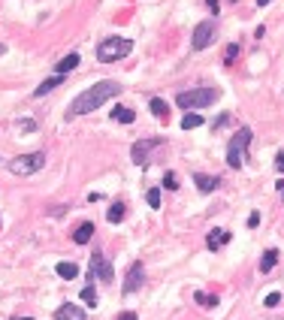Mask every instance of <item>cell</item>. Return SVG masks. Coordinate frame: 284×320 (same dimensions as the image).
Segmentation results:
<instances>
[{"instance_id":"31","label":"cell","mask_w":284,"mask_h":320,"mask_svg":"<svg viewBox=\"0 0 284 320\" xmlns=\"http://www.w3.org/2000/svg\"><path fill=\"white\" fill-rule=\"evenodd\" d=\"M275 169H278V172H284V151L278 154V160H275Z\"/></svg>"},{"instance_id":"4","label":"cell","mask_w":284,"mask_h":320,"mask_svg":"<svg viewBox=\"0 0 284 320\" xmlns=\"http://www.w3.org/2000/svg\"><path fill=\"white\" fill-rule=\"evenodd\" d=\"M248 142H251V130L242 127L233 139H230V151H227V163L233 166V169H239L242 166V154H245V148H248Z\"/></svg>"},{"instance_id":"26","label":"cell","mask_w":284,"mask_h":320,"mask_svg":"<svg viewBox=\"0 0 284 320\" xmlns=\"http://www.w3.org/2000/svg\"><path fill=\"white\" fill-rule=\"evenodd\" d=\"M278 302H281V296H278V293H269V296H266V305H269V308H272V305H278Z\"/></svg>"},{"instance_id":"8","label":"cell","mask_w":284,"mask_h":320,"mask_svg":"<svg viewBox=\"0 0 284 320\" xmlns=\"http://www.w3.org/2000/svg\"><path fill=\"white\" fill-rule=\"evenodd\" d=\"M155 145H158V142H151V139H142V142H136V145L130 148V157H133V163L145 166V163H148V157H151V151H155Z\"/></svg>"},{"instance_id":"9","label":"cell","mask_w":284,"mask_h":320,"mask_svg":"<svg viewBox=\"0 0 284 320\" xmlns=\"http://www.w3.org/2000/svg\"><path fill=\"white\" fill-rule=\"evenodd\" d=\"M91 272H94V275H100V281H103V284H109V281H112V269H109L106 257L100 254V251H94V254H91Z\"/></svg>"},{"instance_id":"11","label":"cell","mask_w":284,"mask_h":320,"mask_svg":"<svg viewBox=\"0 0 284 320\" xmlns=\"http://www.w3.org/2000/svg\"><path fill=\"white\" fill-rule=\"evenodd\" d=\"M91 236H94V224L85 221V224H79V230L73 233V242L76 245H85V242H91Z\"/></svg>"},{"instance_id":"19","label":"cell","mask_w":284,"mask_h":320,"mask_svg":"<svg viewBox=\"0 0 284 320\" xmlns=\"http://www.w3.org/2000/svg\"><path fill=\"white\" fill-rule=\"evenodd\" d=\"M106 218H109V224H121V218H124V202H112L109 212H106Z\"/></svg>"},{"instance_id":"12","label":"cell","mask_w":284,"mask_h":320,"mask_svg":"<svg viewBox=\"0 0 284 320\" xmlns=\"http://www.w3.org/2000/svg\"><path fill=\"white\" fill-rule=\"evenodd\" d=\"M133 118H136V112L127 109V106H115L112 109V121H118V124H133Z\"/></svg>"},{"instance_id":"25","label":"cell","mask_w":284,"mask_h":320,"mask_svg":"<svg viewBox=\"0 0 284 320\" xmlns=\"http://www.w3.org/2000/svg\"><path fill=\"white\" fill-rule=\"evenodd\" d=\"M196 302H200V305H218V296H206V293H196Z\"/></svg>"},{"instance_id":"7","label":"cell","mask_w":284,"mask_h":320,"mask_svg":"<svg viewBox=\"0 0 284 320\" xmlns=\"http://www.w3.org/2000/svg\"><path fill=\"white\" fill-rule=\"evenodd\" d=\"M145 284V266L142 263H133L127 269V278H124V293H136V290Z\"/></svg>"},{"instance_id":"33","label":"cell","mask_w":284,"mask_h":320,"mask_svg":"<svg viewBox=\"0 0 284 320\" xmlns=\"http://www.w3.org/2000/svg\"><path fill=\"white\" fill-rule=\"evenodd\" d=\"M266 3H272V0H257V6H266Z\"/></svg>"},{"instance_id":"23","label":"cell","mask_w":284,"mask_h":320,"mask_svg":"<svg viewBox=\"0 0 284 320\" xmlns=\"http://www.w3.org/2000/svg\"><path fill=\"white\" fill-rule=\"evenodd\" d=\"M82 299H85V305H97V293H94V287H85V290H82Z\"/></svg>"},{"instance_id":"28","label":"cell","mask_w":284,"mask_h":320,"mask_svg":"<svg viewBox=\"0 0 284 320\" xmlns=\"http://www.w3.org/2000/svg\"><path fill=\"white\" fill-rule=\"evenodd\" d=\"M260 224V212H251V215H248V226H257Z\"/></svg>"},{"instance_id":"21","label":"cell","mask_w":284,"mask_h":320,"mask_svg":"<svg viewBox=\"0 0 284 320\" xmlns=\"http://www.w3.org/2000/svg\"><path fill=\"white\" fill-rule=\"evenodd\" d=\"M193 127H203V118H200L196 112H188V115L182 118V130H193Z\"/></svg>"},{"instance_id":"16","label":"cell","mask_w":284,"mask_h":320,"mask_svg":"<svg viewBox=\"0 0 284 320\" xmlns=\"http://www.w3.org/2000/svg\"><path fill=\"white\" fill-rule=\"evenodd\" d=\"M61 82H63V76H52V79H46V82H42V85L36 88V94H33V97H46L49 91H55V88H58Z\"/></svg>"},{"instance_id":"32","label":"cell","mask_w":284,"mask_h":320,"mask_svg":"<svg viewBox=\"0 0 284 320\" xmlns=\"http://www.w3.org/2000/svg\"><path fill=\"white\" fill-rule=\"evenodd\" d=\"M206 6H209L212 12H218V0H206Z\"/></svg>"},{"instance_id":"3","label":"cell","mask_w":284,"mask_h":320,"mask_svg":"<svg viewBox=\"0 0 284 320\" xmlns=\"http://www.w3.org/2000/svg\"><path fill=\"white\" fill-rule=\"evenodd\" d=\"M215 97H218L215 88H193V91L179 94L176 103H179L182 109H203V106H212V103H215Z\"/></svg>"},{"instance_id":"2","label":"cell","mask_w":284,"mask_h":320,"mask_svg":"<svg viewBox=\"0 0 284 320\" xmlns=\"http://www.w3.org/2000/svg\"><path fill=\"white\" fill-rule=\"evenodd\" d=\"M130 49H133L130 39L109 36V39H103V42L97 45V61H100V64H115V61H121L124 55H130Z\"/></svg>"},{"instance_id":"13","label":"cell","mask_w":284,"mask_h":320,"mask_svg":"<svg viewBox=\"0 0 284 320\" xmlns=\"http://www.w3.org/2000/svg\"><path fill=\"white\" fill-rule=\"evenodd\" d=\"M76 66H79V55L73 52V55H67V58H61V61H58L55 73H58V76H67V73H70V70H76Z\"/></svg>"},{"instance_id":"10","label":"cell","mask_w":284,"mask_h":320,"mask_svg":"<svg viewBox=\"0 0 284 320\" xmlns=\"http://www.w3.org/2000/svg\"><path fill=\"white\" fill-rule=\"evenodd\" d=\"M55 317H58V320H88V314H85V308H82V305L67 302V305L58 308V314H55Z\"/></svg>"},{"instance_id":"15","label":"cell","mask_w":284,"mask_h":320,"mask_svg":"<svg viewBox=\"0 0 284 320\" xmlns=\"http://www.w3.org/2000/svg\"><path fill=\"white\" fill-rule=\"evenodd\" d=\"M55 272L61 275L63 281H73V278L79 275V266H76V263H58V266H55Z\"/></svg>"},{"instance_id":"27","label":"cell","mask_w":284,"mask_h":320,"mask_svg":"<svg viewBox=\"0 0 284 320\" xmlns=\"http://www.w3.org/2000/svg\"><path fill=\"white\" fill-rule=\"evenodd\" d=\"M21 130H28V133H31V130H36V121H31V118H25V121H21Z\"/></svg>"},{"instance_id":"22","label":"cell","mask_w":284,"mask_h":320,"mask_svg":"<svg viewBox=\"0 0 284 320\" xmlns=\"http://www.w3.org/2000/svg\"><path fill=\"white\" fill-rule=\"evenodd\" d=\"M145 199H148V205H151V209H160V191H158V188L145 191Z\"/></svg>"},{"instance_id":"17","label":"cell","mask_w":284,"mask_h":320,"mask_svg":"<svg viewBox=\"0 0 284 320\" xmlns=\"http://www.w3.org/2000/svg\"><path fill=\"white\" fill-rule=\"evenodd\" d=\"M230 239V233H224V230H215V233H209V251H218L224 242Z\"/></svg>"},{"instance_id":"24","label":"cell","mask_w":284,"mask_h":320,"mask_svg":"<svg viewBox=\"0 0 284 320\" xmlns=\"http://www.w3.org/2000/svg\"><path fill=\"white\" fill-rule=\"evenodd\" d=\"M163 188H169V191H176V188H179V178H176L172 172H166V175H163Z\"/></svg>"},{"instance_id":"35","label":"cell","mask_w":284,"mask_h":320,"mask_svg":"<svg viewBox=\"0 0 284 320\" xmlns=\"http://www.w3.org/2000/svg\"><path fill=\"white\" fill-rule=\"evenodd\" d=\"M3 52H6V45H3V42H0V55H3Z\"/></svg>"},{"instance_id":"30","label":"cell","mask_w":284,"mask_h":320,"mask_svg":"<svg viewBox=\"0 0 284 320\" xmlns=\"http://www.w3.org/2000/svg\"><path fill=\"white\" fill-rule=\"evenodd\" d=\"M118 320H136V314H133V311H121V314H118Z\"/></svg>"},{"instance_id":"20","label":"cell","mask_w":284,"mask_h":320,"mask_svg":"<svg viewBox=\"0 0 284 320\" xmlns=\"http://www.w3.org/2000/svg\"><path fill=\"white\" fill-rule=\"evenodd\" d=\"M148 109H151V112H155L158 118H166V115H169V106H166V103H163L160 97H151V103H148Z\"/></svg>"},{"instance_id":"36","label":"cell","mask_w":284,"mask_h":320,"mask_svg":"<svg viewBox=\"0 0 284 320\" xmlns=\"http://www.w3.org/2000/svg\"><path fill=\"white\" fill-rule=\"evenodd\" d=\"M12 320H31V317H12Z\"/></svg>"},{"instance_id":"18","label":"cell","mask_w":284,"mask_h":320,"mask_svg":"<svg viewBox=\"0 0 284 320\" xmlns=\"http://www.w3.org/2000/svg\"><path fill=\"white\" fill-rule=\"evenodd\" d=\"M275 263H278V251H272V248H269V251L263 254V260H260V272H272V269H275Z\"/></svg>"},{"instance_id":"14","label":"cell","mask_w":284,"mask_h":320,"mask_svg":"<svg viewBox=\"0 0 284 320\" xmlns=\"http://www.w3.org/2000/svg\"><path fill=\"white\" fill-rule=\"evenodd\" d=\"M193 181H196V188H200L203 193H212L215 188H218V178H212V175H200V172H196Z\"/></svg>"},{"instance_id":"6","label":"cell","mask_w":284,"mask_h":320,"mask_svg":"<svg viewBox=\"0 0 284 320\" xmlns=\"http://www.w3.org/2000/svg\"><path fill=\"white\" fill-rule=\"evenodd\" d=\"M212 39H215V25H212V21H200V25L193 28L190 45H193V52H203V49H206Z\"/></svg>"},{"instance_id":"1","label":"cell","mask_w":284,"mask_h":320,"mask_svg":"<svg viewBox=\"0 0 284 320\" xmlns=\"http://www.w3.org/2000/svg\"><path fill=\"white\" fill-rule=\"evenodd\" d=\"M121 94V85L118 82H97L94 88H88V91H82V94L73 100V106L67 109V118H79V115H88V112H94L100 106H106L112 97Z\"/></svg>"},{"instance_id":"34","label":"cell","mask_w":284,"mask_h":320,"mask_svg":"<svg viewBox=\"0 0 284 320\" xmlns=\"http://www.w3.org/2000/svg\"><path fill=\"white\" fill-rule=\"evenodd\" d=\"M278 191H281V193H284V181H278Z\"/></svg>"},{"instance_id":"29","label":"cell","mask_w":284,"mask_h":320,"mask_svg":"<svg viewBox=\"0 0 284 320\" xmlns=\"http://www.w3.org/2000/svg\"><path fill=\"white\" fill-rule=\"evenodd\" d=\"M236 52H239V45H227V61H233V58H236Z\"/></svg>"},{"instance_id":"5","label":"cell","mask_w":284,"mask_h":320,"mask_svg":"<svg viewBox=\"0 0 284 320\" xmlns=\"http://www.w3.org/2000/svg\"><path fill=\"white\" fill-rule=\"evenodd\" d=\"M46 166V154L42 151H36V154H25V157H15L9 163V169L15 172V175H33L36 169H42Z\"/></svg>"}]
</instances>
